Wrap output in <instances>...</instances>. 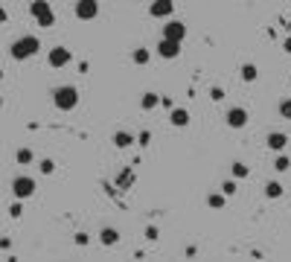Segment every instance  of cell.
Segmentation results:
<instances>
[{"instance_id":"obj_1","label":"cell","mask_w":291,"mask_h":262,"mask_svg":"<svg viewBox=\"0 0 291 262\" xmlns=\"http://www.w3.org/2000/svg\"><path fill=\"white\" fill-rule=\"evenodd\" d=\"M38 50H41V41H38L35 35H21L15 44H12L9 53H12V59L15 61H26V59H32Z\"/></svg>"},{"instance_id":"obj_2","label":"cell","mask_w":291,"mask_h":262,"mask_svg":"<svg viewBox=\"0 0 291 262\" xmlns=\"http://www.w3.org/2000/svg\"><path fill=\"white\" fill-rule=\"evenodd\" d=\"M53 105L58 111H73V108L79 105V91L73 84H58L56 91H53Z\"/></svg>"},{"instance_id":"obj_3","label":"cell","mask_w":291,"mask_h":262,"mask_svg":"<svg viewBox=\"0 0 291 262\" xmlns=\"http://www.w3.org/2000/svg\"><path fill=\"white\" fill-rule=\"evenodd\" d=\"M29 12H32V18L38 21V26H53L56 24V12L50 9L47 0H32V3H29Z\"/></svg>"},{"instance_id":"obj_4","label":"cell","mask_w":291,"mask_h":262,"mask_svg":"<svg viewBox=\"0 0 291 262\" xmlns=\"http://www.w3.org/2000/svg\"><path fill=\"white\" fill-rule=\"evenodd\" d=\"M12 192H15V198L23 201V198H32L35 195V181L29 175H18V178L12 181Z\"/></svg>"},{"instance_id":"obj_5","label":"cell","mask_w":291,"mask_h":262,"mask_svg":"<svg viewBox=\"0 0 291 262\" xmlns=\"http://www.w3.org/2000/svg\"><path fill=\"white\" fill-rule=\"evenodd\" d=\"M73 12H76L79 21H93V18L99 15V3H96V0H76Z\"/></svg>"},{"instance_id":"obj_6","label":"cell","mask_w":291,"mask_h":262,"mask_svg":"<svg viewBox=\"0 0 291 262\" xmlns=\"http://www.w3.org/2000/svg\"><path fill=\"white\" fill-rule=\"evenodd\" d=\"M70 59H73V53H70L67 47H53L50 53H47L50 67H64V64H70Z\"/></svg>"},{"instance_id":"obj_7","label":"cell","mask_w":291,"mask_h":262,"mask_svg":"<svg viewBox=\"0 0 291 262\" xmlns=\"http://www.w3.org/2000/svg\"><path fill=\"white\" fill-rule=\"evenodd\" d=\"M163 38H169V41H184L186 38V24H181V21H169V24L163 26Z\"/></svg>"},{"instance_id":"obj_8","label":"cell","mask_w":291,"mask_h":262,"mask_svg":"<svg viewBox=\"0 0 291 262\" xmlns=\"http://www.w3.org/2000/svg\"><path fill=\"white\" fill-rule=\"evenodd\" d=\"M157 56H160V59H178V56H181V44H178V41H169V38H160Z\"/></svg>"},{"instance_id":"obj_9","label":"cell","mask_w":291,"mask_h":262,"mask_svg":"<svg viewBox=\"0 0 291 262\" xmlns=\"http://www.w3.org/2000/svg\"><path fill=\"white\" fill-rule=\"evenodd\" d=\"M172 12H175V0H154L149 6L151 18H169Z\"/></svg>"},{"instance_id":"obj_10","label":"cell","mask_w":291,"mask_h":262,"mask_svg":"<svg viewBox=\"0 0 291 262\" xmlns=\"http://www.w3.org/2000/svg\"><path fill=\"white\" fill-rule=\"evenodd\" d=\"M227 125L230 128H244L247 125V111L244 108H230L227 111Z\"/></svg>"},{"instance_id":"obj_11","label":"cell","mask_w":291,"mask_h":262,"mask_svg":"<svg viewBox=\"0 0 291 262\" xmlns=\"http://www.w3.org/2000/svg\"><path fill=\"white\" fill-rule=\"evenodd\" d=\"M169 122H172L175 128H186V125H189V111H186V108H172Z\"/></svg>"},{"instance_id":"obj_12","label":"cell","mask_w":291,"mask_h":262,"mask_svg":"<svg viewBox=\"0 0 291 262\" xmlns=\"http://www.w3.org/2000/svg\"><path fill=\"white\" fill-rule=\"evenodd\" d=\"M285 143H288L285 134H279V131H271V134H268V149H271V152H282Z\"/></svg>"},{"instance_id":"obj_13","label":"cell","mask_w":291,"mask_h":262,"mask_svg":"<svg viewBox=\"0 0 291 262\" xmlns=\"http://www.w3.org/2000/svg\"><path fill=\"white\" fill-rule=\"evenodd\" d=\"M99 242H102L105 248L116 245V242H119V230H114V227H102V233H99Z\"/></svg>"},{"instance_id":"obj_14","label":"cell","mask_w":291,"mask_h":262,"mask_svg":"<svg viewBox=\"0 0 291 262\" xmlns=\"http://www.w3.org/2000/svg\"><path fill=\"white\" fill-rule=\"evenodd\" d=\"M131 143H134V134H131V131H116V134H114V146H116V149H128Z\"/></svg>"},{"instance_id":"obj_15","label":"cell","mask_w":291,"mask_h":262,"mask_svg":"<svg viewBox=\"0 0 291 262\" xmlns=\"http://www.w3.org/2000/svg\"><path fill=\"white\" fill-rule=\"evenodd\" d=\"M157 105H160V96L157 94H143L140 96V108H143V111H154Z\"/></svg>"},{"instance_id":"obj_16","label":"cell","mask_w":291,"mask_h":262,"mask_svg":"<svg viewBox=\"0 0 291 262\" xmlns=\"http://www.w3.org/2000/svg\"><path fill=\"white\" fill-rule=\"evenodd\" d=\"M282 192H285V190H282V184H279V181H268V184H265V195H268V198H282Z\"/></svg>"},{"instance_id":"obj_17","label":"cell","mask_w":291,"mask_h":262,"mask_svg":"<svg viewBox=\"0 0 291 262\" xmlns=\"http://www.w3.org/2000/svg\"><path fill=\"white\" fill-rule=\"evenodd\" d=\"M259 79V70H256V64H242V82H256Z\"/></svg>"},{"instance_id":"obj_18","label":"cell","mask_w":291,"mask_h":262,"mask_svg":"<svg viewBox=\"0 0 291 262\" xmlns=\"http://www.w3.org/2000/svg\"><path fill=\"white\" fill-rule=\"evenodd\" d=\"M224 198H227L224 192H210V195H207V204L213 207V210H221V207H224Z\"/></svg>"},{"instance_id":"obj_19","label":"cell","mask_w":291,"mask_h":262,"mask_svg":"<svg viewBox=\"0 0 291 262\" xmlns=\"http://www.w3.org/2000/svg\"><path fill=\"white\" fill-rule=\"evenodd\" d=\"M131 59H134V64H149L151 56H149V50L146 47H137L134 53H131Z\"/></svg>"},{"instance_id":"obj_20","label":"cell","mask_w":291,"mask_h":262,"mask_svg":"<svg viewBox=\"0 0 291 262\" xmlns=\"http://www.w3.org/2000/svg\"><path fill=\"white\" fill-rule=\"evenodd\" d=\"M15 160H18L21 166H26V163H32V152H29V149H18V152H15Z\"/></svg>"},{"instance_id":"obj_21","label":"cell","mask_w":291,"mask_h":262,"mask_svg":"<svg viewBox=\"0 0 291 262\" xmlns=\"http://www.w3.org/2000/svg\"><path fill=\"white\" fill-rule=\"evenodd\" d=\"M274 169H277V172H288V169H291V160H288L285 155H279V152H277V160H274Z\"/></svg>"},{"instance_id":"obj_22","label":"cell","mask_w":291,"mask_h":262,"mask_svg":"<svg viewBox=\"0 0 291 262\" xmlns=\"http://www.w3.org/2000/svg\"><path fill=\"white\" fill-rule=\"evenodd\" d=\"M230 169H233V178H247V175H251V169L244 166V163H239V160H236Z\"/></svg>"},{"instance_id":"obj_23","label":"cell","mask_w":291,"mask_h":262,"mask_svg":"<svg viewBox=\"0 0 291 262\" xmlns=\"http://www.w3.org/2000/svg\"><path fill=\"white\" fill-rule=\"evenodd\" d=\"M41 175H53V172H56V160H50V157H44V160H41Z\"/></svg>"},{"instance_id":"obj_24","label":"cell","mask_w":291,"mask_h":262,"mask_svg":"<svg viewBox=\"0 0 291 262\" xmlns=\"http://www.w3.org/2000/svg\"><path fill=\"white\" fill-rule=\"evenodd\" d=\"M279 117H282V119H291V99L279 102Z\"/></svg>"},{"instance_id":"obj_25","label":"cell","mask_w":291,"mask_h":262,"mask_svg":"<svg viewBox=\"0 0 291 262\" xmlns=\"http://www.w3.org/2000/svg\"><path fill=\"white\" fill-rule=\"evenodd\" d=\"M221 192H224V195H236V181H224V184H221Z\"/></svg>"},{"instance_id":"obj_26","label":"cell","mask_w":291,"mask_h":262,"mask_svg":"<svg viewBox=\"0 0 291 262\" xmlns=\"http://www.w3.org/2000/svg\"><path fill=\"white\" fill-rule=\"evenodd\" d=\"M21 213H23L21 201H15V204H12V207H9V215H12V219H21Z\"/></svg>"},{"instance_id":"obj_27","label":"cell","mask_w":291,"mask_h":262,"mask_svg":"<svg viewBox=\"0 0 291 262\" xmlns=\"http://www.w3.org/2000/svg\"><path fill=\"white\" fill-rule=\"evenodd\" d=\"M210 99L221 102V99H224V91H221V88H213V91H210Z\"/></svg>"},{"instance_id":"obj_28","label":"cell","mask_w":291,"mask_h":262,"mask_svg":"<svg viewBox=\"0 0 291 262\" xmlns=\"http://www.w3.org/2000/svg\"><path fill=\"white\" fill-rule=\"evenodd\" d=\"M146 239H149V242H154V239H157V227H154V225L146 227Z\"/></svg>"},{"instance_id":"obj_29","label":"cell","mask_w":291,"mask_h":262,"mask_svg":"<svg viewBox=\"0 0 291 262\" xmlns=\"http://www.w3.org/2000/svg\"><path fill=\"white\" fill-rule=\"evenodd\" d=\"M151 140V131H140V146H149Z\"/></svg>"},{"instance_id":"obj_30","label":"cell","mask_w":291,"mask_h":262,"mask_svg":"<svg viewBox=\"0 0 291 262\" xmlns=\"http://www.w3.org/2000/svg\"><path fill=\"white\" fill-rule=\"evenodd\" d=\"M128 184H131V172H122L119 175V187H128Z\"/></svg>"},{"instance_id":"obj_31","label":"cell","mask_w":291,"mask_h":262,"mask_svg":"<svg viewBox=\"0 0 291 262\" xmlns=\"http://www.w3.org/2000/svg\"><path fill=\"white\" fill-rule=\"evenodd\" d=\"M76 245H88V233H76Z\"/></svg>"},{"instance_id":"obj_32","label":"cell","mask_w":291,"mask_h":262,"mask_svg":"<svg viewBox=\"0 0 291 262\" xmlns=\"http://www.w3.org/2000/svg\"><path fill=\"white\" fill-rule=\"evenodd\" d=\"M6 21H9V15H6V9H3V6H0V24H6Z\"/></svg>"},{"instance_id":"obj_33","label":"cell","mask_w":291,"mask_h":262,"mask_svg":"<svg viewBox=\"0 0 291 262\" xmlns=\"http://www.w3.org/2000/svg\"><path fill=\"white\" fill-rule=\"evenodd\" d=\"M282 50H285V53H291V38H285V44H282Z\"/></svg>"},{"instance_id":"obj_34","label":"cell","mask_w":291,"mask_h":262,"mask_svg":"<svg viewBox=\"0 0 291 262\" xmlns=\"http://www.w3.org/2000/svg\"><path fill=\"white\" fill-rule=\"evenodd\" d=\"M0 108H3V96H0Z\"/></svg>"},{"instance_id":"obj_35","label":"cell","mask_w":291,"mask_h":262,"mask_svg":"<svg viewBox=\"0 0 291 262\" xmlns=\"http://www.w3.org/2000/svg\"><path fill=\"white\" fill-rule=\"evenodd\" d=\"M0 79H3V70H0Z\"/></svg>"},{"instance_id":"obj_36","label":"cell","mask_w":291,"mask_h":262,"mask_svg":"<svg viewBox=\"0 0 291 262\" xmlns=\"http://www.w3.org/2000/svg\"><path fill=\"white\" fill-rule=\"evenodd\" d=\"M288 3H291V0H288Z\"/></svg>"}]
</instances>
